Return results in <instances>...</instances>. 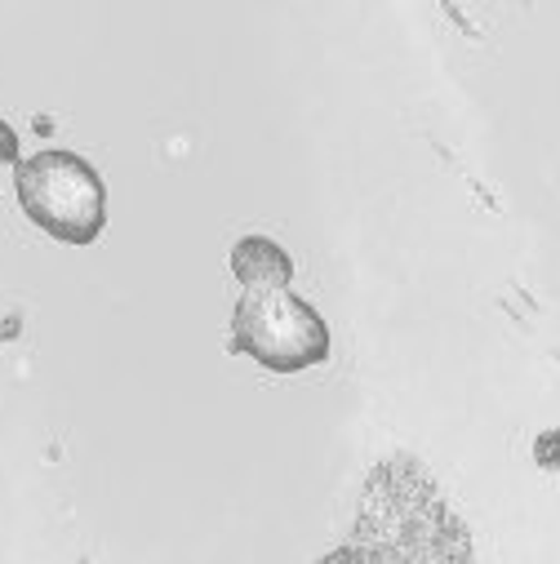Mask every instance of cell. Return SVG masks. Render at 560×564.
I'll return each instance as SVG.
<instances>
[{
    "label": "cell",
    "mask_w": 560,
    "mask_h": 564,
    "mask_svg": "<svg viewBox=\"0 0 560 564\" xmlns=\"http://www.w3.org/2000/svg\"><path fill=\"white\" fill-rule=\"evenodd\" d=\"M231 275L245 285V294H267V290H290L294 262L267 236H240L231 245Z\"/></svg>",
    "instance_id": "cell-3"
},
{
    "label": "cell",
    "mask_w": 560,
    "mask_h": 564,
    "mask_svg": "<svg viewBox=\"0 0 560 564\" xmlns=\"http://www.w3.org/2000/svg\"><path fill=\"white\" fill-rule=\"evenodd\" d=\"M231 347L271 373H303L330 360V325L290 290L245 294L231 312Z\"/></svg>",
    "instance_id": "cell-2"
},
{
    "label": "cell",
    "mask_w": 560,
    "mask_h": 564,
    "mask_svg": "<svg viewBox=\"0 0 560 564\" xmlns=\"http://www.w3.org/2000/svg\"><path fill=\"white\" fill-rule=\"evenodd\" d=\"M10 165H19V133L14 124L0 120V170H10Z\"/></svg>",
    "instance_id": "cell-5"
},
{
    "label": "cell",
    "mask_w": 560,
    "mask_h": 564,
    "mask_svg": "<svg viewBox=\"0 0 560 564\" xmlns=\"http://www.w3.org/2000/svg\"><path fill=\"white\" fill-rule=\"evenodd\" d=\"M316 564H383V555L356 542V546H338V551H330V555L316 560Z\"/></svg>",
    "instance_id": "cell-4"
},
{
    "label": "cell",
    "mask_w": 560,
    "mask_h": 564,
    "mask_svg": "<svg viewBox=\"0 0 560 564\" xmlns=\"http://www.w3.org/2000/svg\"><path fill=\"white\" fill-rule=\"evenodd\" d=\"M23 214L63 245H94L107 227V187L98 170L76 152H36L14 165Z\"/></svg>",
    "instance_id": "cell-1"
}]
</instances>
